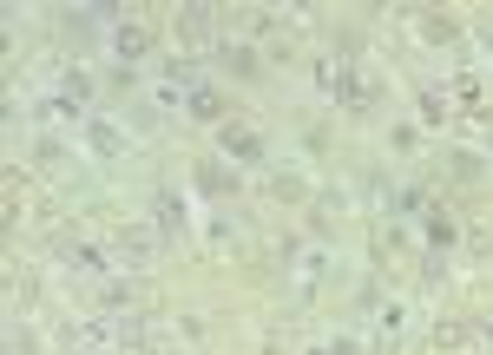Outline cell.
Listing matches in <instances>:
<instances>
[{"instance_id": "3957f363", "label": "cell", "mask_w": 493, "mask_h": 355, "mask_svg": "<svg viewBox=\"0 0 493 355\" xmlns=\"http://www.w3.org/2000/svg\"><path fill=\"white\" fill-rule=\"evenodd\" d=\"M112 53L119 59H145V33L139 27H112Z\"/></svg>"}, {"instance_id": "7a4b0ae2", "label": "cell", "mask_w": 493, "mask_h": 355, "mask_svg": "<svg viewBox=\"0 0 493 355\" xmlns=\"http://www.w3.org/2000/svg\"><path fill=\"white\" fill-rule=\"evenodd\" d=\"M152 250H158V231H145V224L119 237V257H132V263H139V257H152Z\"/></svg>"}, {"instance_id": "277c9868", "label": "cell", "mask_w": 493, "mask_h": 355, "mask_svg": "<svg viewBox=\"0 0 493 355\" xmlns=\"http://www.w3.org/2000/svg\"><path fill=\"white\" fill-rule=\"evenodd\" d=\"M59 257H67L73 270H105V257H99L93 244H67V250H59Z\"/></svg>"}, {"instance_id": "5b68a950", "label": "cell", "mask_w": 493, "mask_h": 355, "mask_svg": "<svg viewBox=\"0 0 493 355\" xmlns=\"http://www.w3.org/2000/svg\"><path fill=\"white\" fill-rule=\"evenodd\" d=\"M93 152H125V145H119V125H93Z\"/></svg>"}, {"instance_id": "6da1fadb", "label": "cell", "mask_w": 493, "mask_h": 355, "mask_svg": "<svg viewBox=\"0 0 493 355\" xmlns=\"http://www.w3.org/2000/svg\"><path fill=\"white\" fill-rule=\"evenodd\" d=\"M224 158L256 164V158H264V138H256V132H244V125H224Z\"/></svg>"}]
</instances>
